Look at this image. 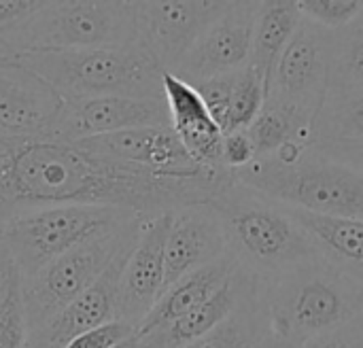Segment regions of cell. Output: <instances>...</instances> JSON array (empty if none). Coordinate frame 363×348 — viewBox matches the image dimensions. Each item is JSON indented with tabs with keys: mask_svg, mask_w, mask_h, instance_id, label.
Returning <instances> with one entry per match:
<instances>
[{
	"mask_svg": "<svg viewBox=\"0 0 363 348\" xmlns=\"http://www.w3.org/2000/svg\"><path fill=\"white\" fill-rule=\"evenodd\" d=\"M221 157H223V166L230 172H238L255 159V149H253V142H251L247 130L223 134Z\"/></svg>",
	"mask_w": 363,
	"mask_h": 348,
	"instance_id": "obj_33",
	"label": "cell"
},
{
	"mask_svg": "<svg viewBox=\"0 0 363 348\" xmlns=\"http://www.w3.org/2000/svg\"><path fill=\"white\" fill-rule=\"evenodd\" d=\"M253 348H304V344L300 342H294V340H287V338H281L277 334H268L262 342H257Z\"/></svg>",
	"mask_w": 363,
	"mask_h": 348,
	"instance_id": "obj_37",
	"label": "cell"
},
{
	"mask_svg": "<svg viewBox=\"0 0 363 348\" xmlns=\"http://www.w3.org/2000/svg\"><path fill=\"white\" fill-rule=\"evenodd\" d=\"M304 19L336 32L353 23L363 13L362 0H298Z\"/></svg>",
	"mask_w": 363,
	"mask_h": 348,
	"instance_id": "obj_28",
	"label": "cell"
},
{
	"mask_svg": "<svg viewBox=\"0 0 363 348\" xmlns=\"http://www.w3.org/2000/svg\"><path fill=\"white\" fill-rule=\"evenodd\" d=\"M328 72L330 30L302 17L279 60L268 98L296 106L317 121L328 98Z\"/></svg>",
	"mask_w": 363,
	"mask_h": 348,
	"instance_id": "obj_10",
	"label": "cell"
},
{
	"mask_svg": "<svg viewBox=\"0 0 363 348\" xmlns=\"http://www.w3.org/2000/svg\"><path fill=\"white\" fill-rule=\"evenodd\" d=\"M313 149L363 176V140H317Z\"/></svg>",
	"mask_w": 363,
	"mask_h": 348,
	"instance_id": "obj_32",
	"label": "cell"
},
{
	"mask_svg": "<svg viewBox=\"0 0 363 348\" xmlns=\"http://www.w3.org/2000/svg\"><path fill=\"white\" fill-rule=\"evenodd\" d=\"M259 2H230L225 13L200 36L170 74L196 85L206 79L247 68Z\"/></svg>",
	"mask_w": 363,
	"mask_h": 348,
	"instance_id": "obj_13",
	"label": "cell"
},
{
	"mask_svg": "<svg viewBox=\"0 0 363 348\" xmlns=\"http://www.w3.org/2000/svg\"><path fill=\"white\" fill-rule=\"evenodd\" d=\"M287 208L328 264L363 283V221Z\"/></svg>",
	"mask_w": 363,
	"mask_h": 348,
	"instance_id": "obj_21",
	"label": "cell"
},
{
	"mask_svg": "<svg viewBox=\"0 0 363 348\" xmlns=\"http://www.w3.org/2000/svg\"><path fill=\"white\" fill-rule=\"evenodd\" d=\"M302 21V13L298 2L281 0V2H259V13L253 30L249 68H253L266 87V96L270 94V85L279 66V60L291 40L296 28Z\"/></svg>",
	"mask_w": 363,
	"mask_h": 348,
	"instance_id": "obj_22",
	"label": "cell"
},
{
	"mask_svg": "<svg viewBox=\"0 0 363 348\" xmlns=\"http://www.w3.org/2000/svg\"><path fill=\"white\" fill-rule=\"evenodd\" d=\"M232 179L298 211L363 221V176L313 147L294 164L253 159Z\"/></svg>",
	"mask_w": 363,
	"mask_h": 348,
	"instance_id": "obj_6",
	"label": "cell"
},
{
	"mask_svg": "<svg viewBox=\"0 0 363 348\" xmlns=\"http://www.w3.org/2000/svg\"><path fill=\"white\" fill-rule=\"evenodd\" d=\"M138 43L136 2H38L17 23L0 32V55L128 47Z\"/></svg>",
	"mask_w": 363,
	"mask_h": 348,
	"instance_id": "obj_5",
	"label": "cell"
},
{
	"mask_svg": "<svg viewBox=\"0 0 363 348\" xmlns=\"http://www.w3.org/2000/svg\"><path fill=\"white\" fill-rule=\"evenodd\" d=\"M21 283L19 270L9 253V249L4 247V242L0 240V313L6 304V300L11 298L13 289Z\"/></svg>",
	"mask_w": 363,
	"mask_h": 348,
	"instance_id": "obj_35",
	"label": "cell"
},
{
	"mask_svg": "<svg viewBox=\"0 0 363 348\" xmlns=\"http://www.w3.org/2000/svg\"><path fill=\"white\" fill-rule=\"evenodd\" d=\"M149 125H170L166 100L123 96L72 98L64 100L62 113L49 138L62 142H79Z\"/></svg>",
	"mask_w": 363,
	"mask_h": 348,
	"instance_id": "obj_12",
	"label": "cell"
},
{
	"mask_svg": "<svg viewBox=\"0 0 363 348\" xmlns=\"http://www.w3.org/2000/svg\"><path fill=\"white\" fill-rule=\"evenodd\" d=\"M270 334L259 293L206 336L179 348H253Z\"/></svg>",
	"mask_w": 363,
	"mask_h": 348,
	"instance_id": "obj_25",
	"label": "cell"
},
{
	"mask_svg": "<svg viewBox=\"0 0 363 348\" xmlns=\"http://www.w3.org/2000/svg\"><path fill=\"white\" fill-rule=\"evenodd\" d=\"M134 247L119 253L98 281L70 302L51 323L28 336V348H66L77 336L115 321L121 274Z\"/></svg>",
	"mask_w": 363,
	"mask_h": 348,
	"instance_id": "obj_16",
	"label": "cell"
},
{
	"mask_svg": "<svg viewBox=\"0 0 363 348\" xmlns=\"http://www.w3.org/2000/svg\"><path fill=\"white\" fill-rule=\"evenodd\" d=\"M259 302L270 332L306 344L363 313V283L323 257L262 283Z\"/></svg>",
	"mask_w": 363,
	"mask_h": 348,
	"instance_id": "obj_3",
	"label": "cell"
},
{
	"mask_svg": "<svg viewBox=\"0 0 363 348\" xmlns=\"http://www.w3.org/2000/svg\"><path fill=\"white\" fill-rule=\"evenodd\" d=\"M230 170L160 172L91 157L62 140H0V228L15 215L47 206H100L153 219L208 204Z\"/></svg>",
	"mask_w": 363,
	"mask_h": 348,
	"instance_id": "obj_1",
	"label": "cell"
},
{
	"mask_svg": "<svg viewBox=\"0 0 363 348\" xmlns=\"http://www.w3.org/2000/svg\"><path fill=\"white\" fill-rule=\"evenodd\" d=\"M13 60L43 77L64 100L100 96L164 100V70L138 43L102 49L32 51Z\"/></svg>",
	"mask_w": 363,
	"mask_h": 348,
	"instance_id": "obj_4",
	"label": "cell"
},
{
	"mask_svg": "<svg viewBox=\"0 0 363 348\" xmlns=\"http://www.w3.org/2000/svg\"><path fill=\"white\" fill-rule=\"evenodd\" d=\"M164 100L170 125L191 159L206 170H228L221 157L223 130L208 113L196 87L170 72H164Z\"/></svg>",
	"mask_w": 363,
	"mask_h": 348,
	"instance_id": "obj_18",
	"label": "cell"
},
{
	"mask_svg": "<svg viewBox=\"0 0 363 348\" xmlns=\"http://www.w3.org/2000/svg\"><path fill=\"white\" fill-rule=\"evenodd\" d=\"M240 72L242 70L219 74V77H213V79H206V81L194 85L196 91L200 94V98L204 100L208 113L213 115V119L219 123L221 130H223V123H225V117H228V111H230L232 96H234L236 85H238Z\"/></svg>",
	"mask_w": 363,
	"mask_h": 348,
	"instance_id": "obj_29",
	"label": "cell"
},
{
	"mask_svg": "<svg viewBox=\"0 0 363 348\" xmlns=\"http://www.w3.org/2000/svg\"><path fill=\"white\" fill-rule=\"evenodd\" d=\"M304 348H363V313L334 332L306 342Z\"/></svg>",
	"mask_w": 363,
	"mask_h": 348,
	"instance_id": "obj_34",
	"label": "cell"
},
{
	"mask_svg": "<svg viewBox=\"0 0 363 348\" xmlns=\"http://www.w3.org/2000/svg\"><path fill=\"white\" fill-rule=\"evenodd\" d=\"M255 159L274 155L287 142L315 145V119L277 98H268L257 119L247 130Z\"/></svg>",
	"mask_w": 363,
	"mask_h": 348,
	"instance_id": "obj_23",
	"label": "cell"
},
{
	"mask_svg": "<svg viewBox=\"0 0 363 348\" xmlns=\"http://www.w3.org/2000/svg\"><path fill=\"white\" fill-rule=\"evenodd\" d=\"M0 348H28V323L21 300V283L13 289L0 313Z\"/></svg>",
	"mask_w": 363,
	"mask_h": 348,
	"instance_id": "obj_30",
	"label": "cell"
},
{
	"mask_svg": "<svg viewBox=\"0 0 363 348\" xmlns=\"http://www.w3.org/2000/svg\"><path fill=\"white\" fill-rule=\"evenodd\" d=\"M147 221L149 219L140 215H132L108 223L45 266L32 279L21 281L28 336L51 323L70 302H74L98 281V276L115 262L119 253L134 247Z\"/></svg>",
	"mask_w": 363,
	"mask_h": 348,
	"instance_id": "obj_7",
	"label": "cell"
},
{
	"mask_svg": "<svg viewBox=\"0 0 363 348\" xmlns=\"http://www.w3.org/2000/svg\"><path fill=\"white\" fill-rule=\"evenodd\" d=\"M38 2L40 0H0V32L32 13Z\"/></svg>",
	"mask_w": 363,
	"mask_h": 348,
	"instance_id": "obj_36",
	"label": "cell"
},
{
	"mask_svg": "<svg viewBox=\"0 0 363 348\" xmlns=\"http://www.w3.org/2000/svg\"><path fill=\"white\" fill-rule=\"evenodd\" d=\"M359 94H363V13L347 28L330 32L328 72V98Z\"/></svg>",
	"mask_w": 363,
	"mask_h": 348,
	"instance_id": "obj_24",
	"label": "cell"
},
{
	"mask_svg": "<svg viewBox=\"0 0 363 348\" xmlns=\"http://www.w3.org/2000/svg\"><path fill=\"white\" fill-rule=\"evenodd\" d=\"M259 289L262 281H257L247 270L236 268V272L202 306L153 334L138 336L143 348H179L206 336L223 321H228L242 304L255 298Z\"/></svg>",
	"mask_w": 363,
	"mask_h": 348,
	"instance_id": "obj_19",
	"label": "cell"
},
{
	"mask_svg": "<svg viewBox=\"0 0 363 348\" xmlns=\"http://www.w3.org/2000/svg\"><path fill=\"white\" fill-rule=\"evenodd\" d=\"M172 213L149 219L123 268L117 298V319L138 325L153 310L164 293L166 281V240Z\"/></svg>",
	"mask_w": 363,
	"mask_h": 348,
	"instance_id": "obj_14",
	"label": "cell"
},
{
	"mask_svg": "<svg viewBox=\"0 0 363 348\" xmlns=\"http://www.w3.org/2000/svg\"><path fill=\"white\" fill-rule=\"evenodd\" d=\"M236 268H238L236 259L228 253L225 257L183 276L181 281H177L162 293V298L157 300L153 310L138 325L136 334L138 336L153 334V332L174 323L177 319L185 317L187 313L196 310L236 272Z\"/></svg>",
	"mask_w": 363,
	"mask_h": 348,
	"instance_id": "obj_20",
	"label": "cell"
},
{
	"mask_svg": "<svg viewBox=\"0 0 363 348\" xmlns=\"http://www.w3.org/2000/svg\"><path fill=\"white\" fill-rule=\"evenodd\" d=\"M228 6L230 2L221 0L136 2L138 45L164 72H174Z\"/></svg>",
	"mask_w": 363,
	"mask_h": 348,
	"instance_id": "obj_9",
	"label": "cell"
},
{
	"mask_svg": "<svg viewBox=\"0 0 363 348\" xmlns=\"http://www.w3.org/2000/svg\"><path fill=\"white\" fill-rule=\"evenodd\" d=\"M266 87L262 77L253 68H242L238 85L232 96V104L223 123V134L228 132H240L249 130V125L257 119L266 104Z\"/></svg>",
	"mask_w": 363,
	"mask_h": 348,
	"instance_id": "obj_27",
	"label": "cell"
},
{
	"mask_svg": "<svg viewBox=\"0 0 363 348\" xmlns=\"http://www.w3.org/2000/svg\"><path fill=\"white\" fill-rule=\"evenodd\" d=\"M132 336H136V327L115 319L106 325H100L96 330L77 336L66 348H117Z\"/></svg>",
	"mask_w": 363,
	"mask_h": 348,
	"instance_id": "obj_31",
	"label": "cell"
},
{
	"mask_svg": "<svg viewBox=\"0 0 363 348\" xmlns=\"http://www.w3.org/2000/svg\"><path fill=\"white\" fill-rule=\"evenodd\" d=\"M208 206L223 228L228 253L262 283L321 257L285 204L238 181L225 185Z\"/></svg>",
	"mask_w": 363,
	"mask_h": 348,
	"instance_id": "obj_2",
	"label": "cell"
},
{
	"mask_svg": "<svg viewBox=\"0 0 363 348\" xmlns=\"http://www.w3.org/2000/svg\"><path fill=\"white\" fill-rule=\"evenodd\" d=\"M72 145H77L81 151H85L91 157L134 164V166H143V168H151L160 172L202 170L191 159V155L183 147L172 125L134 128V130H123V132H115L106 136L79 140Z\"/></svg>",
	"mask_w": 363,
	"mask_h": 348,
	"instance_id": "obj_15",
	"label": "cell"
},
{
	"mask_svg": "<svg viewBox=\"0 0 363 348\" xmlns=\"http://www.w3.org/2000/svg\"><path fill=\"white\" fill-rule=\"evenodd\" d=\"M117 348H143V342H140V338H138V334H136V336H132L130 340H125L123 344H119Z\"/></svg>",
	"mask_w": 363,
	"mask_h": 348,
	"instance_id": "obj_38",
	"label": "cell"
},
{
	"mask_svg": "<svg viewBox=\"0 0 363 348\" xmlns=\"http://www.w3.org/2000/svg\"><path fill=\"white\" fill-rule=\"evenodd\" d=\"M228 255L223 228L208 204L187 206L172 213L166 240L164 291L183 276Z\"/></svg>",
	"mask_w": 363,
	"mask_h": 348,
	"instance_id": "obj_17",
	"label": "cell"
},
{
	"mask_svg": "<svg viewBox=\"0 0 363 348\" xmlns=\"http://www.w3.org/2000/svg\"><path fill=\"white\" fill-rule=\"evenodd\" d=\"M132 215L100 206L34 208L11 217L0 228V240L9 249L21 281H28L104 225Z\"/></svg>",
	"mask_w": 363,
	"mask_h": 348,
	"instance_id": "obj_8",
	"label": "cell"
},
{
	"mask_svg": "<svg viewBox=\"0 0 363 348\" xmlns=\"http://www.w3.org/2000/svg\"><path fill=\"white\" fill-rule=\"evenodd\" d=\"M64 98L36 72L0 55V140L30 142L49 138Z\"/></svg>",
	"mask_w": 363,
	"mask_h": 348,
	"instance_id": "obj_11",
	"label": "cell"
},
{
	"mask_svg": "<svg viewBox=\"0 0 363 348\" xmlns=\"http://www.w3.org/2000/svg\"><path fill=\"white\" fill-rule=\"evenodd\" d=\"M317 140H363V94L325 100L315 121Z\"/></svg>",
	"mask_w": 363,
	"mask_h": 348,
	"instance_id": "obj_26",
	"label": "cell"
}]
</instances>
